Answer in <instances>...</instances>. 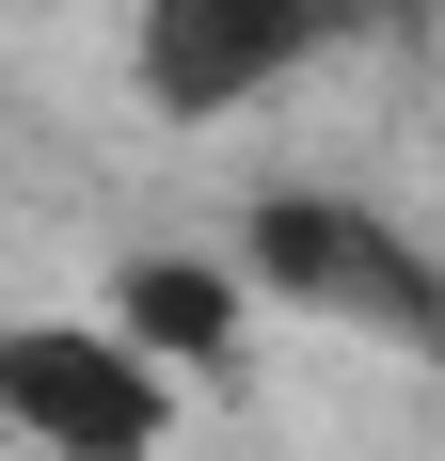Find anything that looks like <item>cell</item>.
I'll list each match as a JSON object with an SVG mask.
<instances>
[{"instance_id": "cell-5", "label": "cell", "mask_w": 445, "mask_h": 461, "mask_svg": "<svg viewBox=\"0 0 445 461\" xmlns=\"http://www.w3.org/2000/svg\"><path fill=\"white\" fill-rule=\"evenodd\" d=\"M286 16H303V32L334 48V32H413V16H430V0H286Z\"/></svg>"}, {"instance_id": "cell-3", "label": "cell", "mask_w": 445, "mask_h": 461, "mask_svg": "<svg viewBox=\"0 0 445 461\" xmlns=\"http://www.w3.org/2000/svg\"><path fill=\"white\" fill-rule=\"evenodd\" d=\"M318 64V32L286 0H128V80L143 112H176V128H222V112H255Z\"/></svg>"}, {"instance_id": "cell-1", "label": "cell", "mask_w": 445, "mask_h": 461, "mask_svg": "<svg viewBox=\"0 0 445 461\" xmlns=\"http://www.w3.org/2000/svg\"><path fill=\"white\" fill-rule=\"evenodd\" d=\"M222 271H239L255 319H334V334H382V350H430V319H445L430 239L382 191H255Z\"/></svg>"}, {"instance_id": "cell-4", "label": "cell", "mask_w": 445, "mask_h": 461, "mask_svg": "<svg viewBox=\"0 0 445 461\" xmlns=\"http://www.w3.org/2000/svg\"><path fill=\"white\" fill-rule=\"evenodd\" d=\"M95 319L128 334L176 398H191V382H222L239 350H255V303H239V271H222V255H128V271L95 286Z\"/></svg>"}, {"instance_id": "cell-2", "label": "cell", "mask_w": 445, "mask_h": 461, "mask_svg": "<svg viewBox=\"0 0 445 461\" xmlns=\"http://www.w3.org/2000/svg\"><path fill=\"white\" fill-rule=\"evenodd\" d=\"M0 461H176V382L95 319H0Z\"/></svg>"}]
</instances>
